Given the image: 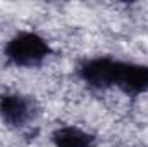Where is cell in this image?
<instances>
[{"label": "cell", "instance_id": "6da1fadb", "mask_svg": "<svg viewBox=\"0 0 148 147\" xmlns=\"http://www.w3.org/2000/svg\"><path fill=\"white\" fill-rule=\"evenodd\" d=\"M79 76L91 87H117L127 95H140L148 90V66L112 57H97L83 62Z\"/></svg>", "mask_w": 148, "mask_h": 147}, {"label": "cell", "instance_id": "7a4b0ae2", "mask_svg": "<svg viewBox=\"0 0 148 147\" xmlns=\"http://www.w3.org/2000/svg\"><path fill=\"white\" fill-rule=\"evenodd\" d=\"M50 52L48 43L45 38H41L36 33L23 31L17 33L5 47V55L10 62L21 68H33L41 64Z\"/></svg>", "mask_w": 148, "mask_h": 147}, {"label": "cell", "instance_id": "3957f363", "mask_svg": "<svg viewBox=\"0 0 148 147\" xmlns=\"http://www.w3.org/2000/svg\"><path fill=\"white\" fill-rule=\"evenodd\" d=\"M0 116L10 126H23L33 118V102L19 94L0 97Z\"/></svg>", "mask_w": 148, "mask_h": 147}, {"label": "cell", "instance_id": "277c9868", "mask_svg": "<svg viewBox=\"0 0 148 147\" xmlns=\"http://www.w3.org/2000/svg\"><path fill=\"white\" fill-rule=\"evenodd\" d=\"M55 147H93V137L76 126H62L53 133Z\"/></svg>", "mask_w": 148, "mask_h": 147}]
</instances>
